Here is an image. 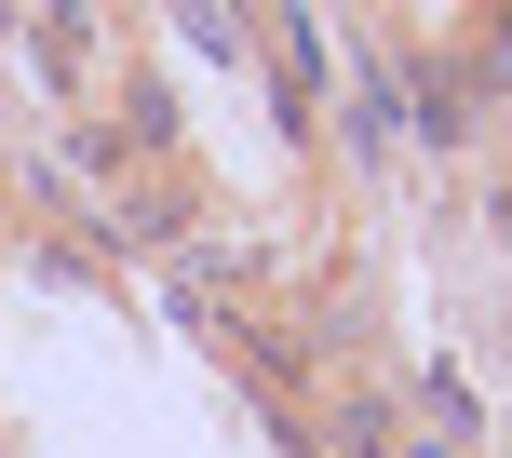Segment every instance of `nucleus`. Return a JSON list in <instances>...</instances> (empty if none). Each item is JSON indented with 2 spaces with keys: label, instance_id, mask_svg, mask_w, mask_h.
I'll list each match as a JSON object with an SVG mask.
<instances>
[]
</instances>
